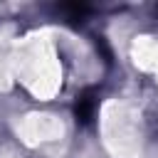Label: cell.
Listing matches in <instances>:
<instances>
[{"mask_svg": "<svg viewBox=\"0 0 158 158\" xmlns=\"http://www.w3.org/2000/svg\"><path fill=\"white\" fill-rule=\"evenodd\" d=\"M94 109H96V99H94V94H91V91L81 94L79 101H77V106H74V111H77V121L89 123L91 116H94Z\"/></svg>", "mask_w": 158, "mask_h": 158, "instance_id": "cell-1", "label": "cell"}]
</instances>
